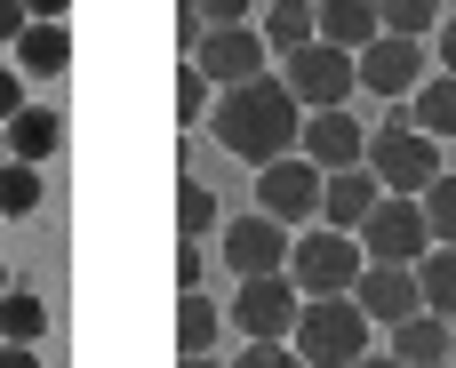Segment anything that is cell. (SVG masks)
I'll return each instance as SVG.
<instances>
[{
	"label": "cell",
	"instance_id": "4",
	"mask_svg": "<svg viewBox=\"0 0 456 368\" xmlns=\"http://www.w3.org/2000/svg\"><path fill=\"white\" fill-rule=\"evenodd\" d=\"M369 168H377L385 192H425V184L441 176V136H425V128L401 112V120L369 128Z\"/></svg>",
	"mask_w": 456,
	"mask_h": 368
},
{
	"label": "cell",
	"instance_id": "19",
	"mask_svg": "<svg viewBox=\"0 0 456 368\" xmlns=\"http://www.w3.org/2000/svg\"><path fill=\"white\" fill-rule=\"evenodd\" d=\"M64 144V120H56V104H24L16 120H8V160H48Z\"/></svg>",
	"mask_w": 456,
	"mask_h": 368
},
{
	"label": "cell",
	"instance_id": "42",
	"mask_svg": "<svg viewBox=\"0 0 456 368\" xmlns=\"http://www.w3.org/2000/svg\"><path fill=\"white\" fill-rule=\"evenodd\" d=\"M441 368H456V361H441Z\"/></svg>",
	"mask_w": 456,
	"mask_h": 368
},
{
	"label": "cell",
	"instance_id": "40",
	"mask_svg": "<svg viewBox=\"0 0 456 368\" xmlns=\"http://www.w3.org/2000/svg\"><path fill=\"white\" fill-rule=\"evenodd\" d=\"M0 297H8V265H0Z\"/></svg>",
	"mask_w": 456,
	"mask_h": 368
},
{
	"label": "cell",
	"instance_id": "24",
	"mask_svg": "<svg viewBox=\"0 0 456 368\" xmlns=\"http://www.w3.org/2000/svg\"><path fill=\"white\" fill-rule=\"evenodd\" d=\"M208 112H216V80L184 56V64H176V128H200Z\"/></svg>",
	"mask_w": 456,
	"mask_h": 368
},
{
	"label": "cell",
	"instance_id": "28",
	"mask_svg": "<svg viewBox=\"0 0 456 368\" xmlns=\"http://www.w3.org/2000/svg\"><path fill=\"white\" fill-rule=\"evenodd\" d=\"M425 217H433V241H456V176L449 168L425 184Z\"/></svg>",
	"mask_w": 456,
	"mask_h": 368
},
{
	"label": "cell",
	"instance_id": "27",
	"mask_svg": "<svg viewBox=\"0 0 456 368\" xmlns=\"http://www.w3.org/2000/svg\"><path fill=\"white\" fill-rule=\"evenodd\" d=\"M377 8H385V32H409V40L441 24V0H377Z\"/></svg>",
	"mask_w": 456,
	"mask_h": 368
},
{
	"label": "cell",
	"instance_id": "36",
	"mask_svg": "<svg viewBox=\"0 0 456 368\" xmlns=\"http://www.w3.org/2000/svg\"><path fill=\"white\" fill-rule=\"evenodd\" d=\"M24 8H32V24H64V8H72V0H24Z\"/></svg>",
	"mask_w": 456,
	"mask_h": 368
},
{
	"label": "cell",
	"instance_id": "18",
	"mask_svg": "<svg viewBox=\"0 0 456 368\" xmlns=\"http://www.w3.org/2000/svg\"><path fill=\"white\" fill-rule=\"evenodd\" d=\"M305 40H321V0H273L265 8V48L273 56H297Z\"/></svg>",
	"mask_w": 456,
	"mask_h": 368
},
{
	"label": "cell",
	"instance_id": "10",
	"mask_svg": "<svg viewBox=\"0 0 456 368\" xmlns=\"http://www.w3.org/2000/svg\"><path fill=\"white\" fill-rule=\"evenodd\" d=\"M192 64H200L216 88H232V80H256V72L273 64V48H265V24H208V32H200V48H192Z\"/></svg>",
	"mask_w": 456,
	"mask_h": 368
},
{
	"label": "cell",
	"instance_id": "26",
	"mask_svg": "<svg viewBox=\"0 0 456 368\" xmlns=\"http://www.w3.org/2000/svg\"><path fill=\"white\" fill-rule=\"evenodd\" d=\"M40 209V160H0V217H32Z\"/></svg>",
	"mask_w": 456,
	"mask_h": 368
},
{
	"label": "cell",
	"instance_id": "6",
	"mask_svg": "<svg viewBox=\"0 0 456 368\" xmlns=\"http://www.w3.org/2000/svg\"><path fill=\"white\" fill-rule=\"evenodd\" d=\"M297 313H305V289L289 281V273H256V281H240V297H232V329L248 337V345H289L297 337Z\"/></svg>",
	"mask_w": 456,
	"mask_h": 368
},
{
	"label": "cell",
	"instance_id": "9",
	"mask_svg": "<svg viewBox=\"0 0 456 368\" xmlns=\"http://www.w3.org/2000/svg\"><path fill=\"white\" fill-rule=\"evenodd\" d=\"M289 249H297L289 225L265 217V209H256V217H232V225L216 233V257H224L240 281H256V273H289Z\"/></svg>",
	"mask_w": 456,
	"mask_h": 368
},
{
	"label": "cell",
	"instance_id": "25",
	"mask_svg": "<svg viewBox=\"0 0 456 368\" xmlns=\"http://www.w3.org/2000/svg\"><path fill=\"white\" fill-rule=\"evenodd\" d=\"M40 329H48V305H40L32 289H8V297H0V337H8V345H40Z\"/></svg>",
	"mask_w": 456,
	"mask_h": 368
},
{
	"label": "cell",
	"instance_id": "20",
	"mask_svg": "<svg viewBox=\"0 0 456 368\" xmlns=\"http://www.w3.org/2000/svg\"><path fill=\"white\" fill-rule=\"evenodd\" d=\"M224 329H232V321H224L200 289H184V297H176V345H184V353H216V337H224Z\"/></svg>",
	"mask_w": 456,
	"mask_h": 368
},
{
	"label": "cell",
	"instance_id": "7",
	"mask_svg": "<svg viewBox=\"0 0 456 368\" xmlns=\"http://www.w3.org/2000/svg\"><path fill=\"white\" fill-rule=\"evenodd\" d=\"M361 249L369 265H417L433 249V217H425V192H385L377 217L361 225Z\"/></svg>",
	"mask_w": 456,
	"mask_h": 368
},
{
	"label": "cell",
	"instance_id": "12",
	"mask_svg": "<svg viewBox=\"0 0 456 368\" xmlns=\"http://www.w3.org/2000/svg\"><path fill=\"white\" fill-rule=\"evenodd\" d=\"M297 152L313 160V168H361L369 160V128L345 112V104H329V112H305V136H297Z\"/></svg>",
	"mask_w": 456,
	"mask_h": 368
},
{
	"label": "cell",
	"instance_id": "37",
	"mask_svg": "<svg viewBox=\"0 0 456 368\" xmlns=\"http://www.w3.org/2000/svg\"><path fill=\"white\" fill-rule=\"evenodd\" d=\"M441 72H456V16H441Z\"/></svg>",
	"mask_w": 456,
	"mask_h": 368
},
{
	"label": "cell",
	"instance_id": "29",
	"mask_svg": "<svg viewBox=\"0 0 456 368\" xmlns=\"http://www.w3.org/2000/svg\"><path fill=\"white\" fill-rule=\"evenodd\" d=\"M232 368H313L297 345H240V361Z\"/></svg>",
	"mask_w": 456,
	"mask_h": 368
},
{
	"label": "cell",
	"instance_id": "14",
	"mask_svg": "<svg viewBox=\"0 0 456 368\" xmlns=\"http://www.w3.org/2000/svg\"><path fill=\"white\" fill-rule=\"evenodd\" d=\"M377 200H385V184H377V168H369V160H361V168H337V176L321 184V225L361 233V225L377 217Z\"/></svg>",
	"mask_w": 456,
	"mask_h": 368
},
{
	"label": "cell",
	"instance_id": "11",
	"mask_svg": "<svg viewBox=\"0 0 456 368\" xmlns=\"http://www.w3.org/2000/svg\"><path fill=\"white\" fill-rule=\"evenodd\" d=\"M433 72H425V48L409 40V32H377L369 48H361V88L369 96H385V104H401V96H417Z\"/></svg>",
	"mask_w": 456,
	"mask_h": 368
},
{
	"label": "cell",
	"instance_id": "22",
	"mask_svg": "<svg viewBox=\"0 0 456 368\" xmlns=\"http://www.w3.org/2000/svg\"><path fill=\"white\" fill-rule=\"evenodd\" d=\"M409 120L425 136H456V72H433L417 96H409Z\"/></svg>",
	"mask_w": 456,
	"mask_h": 368
},
{
	"label": "cell",
	"instance_id": "35",
	"mask_svg": "<svg viewBox=\"0 0 456 368\" xmlns=\"http://www.w3.org/2000/svg\"><path fill=\"white\" fill-rule=\"evenodd\" d=\"M0 368H40V353H32V345H8V337H0Z\"/></svg>",
	"mask_w": 456,
	"mask_h": 368
},
{
	"label": "cell",
	"instance_id": "21",
	"mask_svg": "<svg viewBox=\"0 0 456 368\" xmlns=\"http://www.w3.org/2000/svg\"><path fill=\"white\" fill-rule=\"evenodd\" d=\"M417 281H425V313L456 321V241H433V249L417 257Z\"/></svg>",
	"mask_w": 456,
	"mask_h": 368
},
{
	"label": "cell",
	"instance_id": "3",
	"mask_svg": "<svg viewBox=\"0 0 456 368\" xmlns=\"http://www.w3.org/2000/svg\"><path fill=\"white\" fill-rule=\"evenodd\" d=\"M369 273V249L361 233H337V225H305L297 249H289V281L305 297H353V281Z\"/></svg>",
	"mask_w": 456,
	"mask_h": 368
},
{
	"label": "cell",
	"instance_id": "30",
	"mask_svg": "<svg viewBox=\"0 0 456 368\" xmlns=\"http://www.w3.org/2000/svg\"><path fill=\"white\" fill-rule=\"evenodd\" d=\"M200 32H208V16H200V0H184V8H176V48L192 56V48H200Z\"/></svg>",
	"mask_w": 456,
	"mask_h": 368
},
{
	"label": "cell",
	"instance_id": "15",
	"mask_svg": "<svg viewBox=\"0 0 456 368\" xmlns=\"http://www.w3.org/2000/svg\"><path fill=\"white\" fill-rule=\"evenodd\" d=\"M393 353L409 368H441L456 353V321H441V313H409L401 329H393Z\"/></svg>",
	"mask_w": 456,
	"mask_h": 368
},
{
	"label": "cell",
	"instance_id": "5",
	"mask_svg": "<svg viewBox=\"0 0 456 368\" xmlns=\"http://www.w3.org/2000/svg\"><path fill=\"white\" fill-rule=\"evenodd\" d=\"M281 80H289V96L305 112H329V104H345L361 88V56L337 48V40H305L297 56H281Z\"/></svg>",
	"mask_w": 456,
	"mask_h": 368
},
{
	"label": "cell",
	"instance_id": "13",
	"mask_svg": "<svg viewBox=\"0 0 456 368\" xmlns=\"http://www.w3.org/2000/svg\"><path fill=\"white\" fill-rule=\"evenodd\" d=\"M353 297H361V313H369L377 329H401L409 313H425V281H417V265H369V273L353 281Z\"/></svg>",
	"mask_w": 456,
	"mask_h": 368
},
{
	"label": "cell",
	"instance_id": "16",
	"mask_svg": "<svg viewBox=\"0 0 456 368\" xmlns=\"http://www.w3.org/2000/svg\"><path fill=\"white\" fill-rule=\"evenodd\" d=\"M377 32H385V8L377 0H321V40H337V48L361 56Z\"/></svg>",
	"mask_w": 456,
	"mask_h": 368
},
{
	"label": "cell",
	"instance_id": "41",
	"mask_svg": "<svg viewBox=\"0 0 456 368\" xmlns=\"http://www.w3.org/2000/svg\"><path fill=\"white\" fill-rule=\"evenodd\" d=\"M0 160H8V128H0Z\"/></svg>",
	"mask_w": 456,
	"mask_h": 368
},
{
	"label": "cell",
	"instance_id": "8",
	"mask_svg": "<svg viewBox=\"0 0 456 368\" xmlns=\"http://www.w3.org/2000/svg\"><path fill=\"white\" fill-rule=\"evenodd\" d=\"M321 184H329V168H313L305 152H281V160L256 168V209L281 217V225H313L321 217Z\"/></svg>",
	"mask_w": 456,
	"mask_h": 368
},
{
	"label": "cell",
	"instance_id": "23",
	"mask_svg": "<svg viewBox=\"0 0 456 368\" xmlns=\"http://www.w3.org/2000/svg\"><path fill=\"white\" fill-rule=\"evenodd\" d=\"M176 233H184V241H208V233H224V217H216V192H208L200 176H184V184H176Z\"/></svg>",
	"mask_w": 456,
	"mask_h": 368
},
{
	"label": "cell",
	"instance_id": "34",
	"mask_svg": "<svg viewBox=\"0 0 456 368\" xmlns=\"http://www.w3.org/2000/svg\"><path fill=\"white\" fill-rule=\"evenodd\" d=\"M200 265H208V257H200V241H184V257H176V281H184V289H200Z\"/></svg>",
	"mask_w": 456,
	"mask_h": 368
},
{
	"label": "cell",
	"instance_id": "33",
	"mask_svg": "<svg viewBox=\"0 0 456 368\" xmlns=\"http://www.w3.org/2000/svg\"><path fill=\"white\" fill-rule=\"evenodd\" d=\"M208 24H248V0H200Z\"/></svg>",
	"mask_w": 456,
	"mask_h": 368
},
{
	"label": "cell",
	"instance_id": "31",
	"mask_svg": "<svg viewBox=\"0 0 456 368\" xmlns=\"http://www.w3.org/2000/svg\"><path fill=\"white\" fill-rule=\"evenodd\" d=\"M16 112H24V72H16V64H0V128H8Z\"/></svg>",
	"mask_w": 456,
	"mask_h": 368
},
{
	"label": "cell",
	"instance_id": "38",
	"mask_svg": "<svg viewBox=\"0 0 456 368\" xmlns=\"http://www.w3.org/2000/svg\"><path fill=\"white\" fill-rule=\"evenodd\" d=\"M353 368H409V361H401V353H361Z\"/></svg>",
	"mask_w": 456,
	"mask_h": 368
},
{
	"label": "cell",
	"instance_id": "43",
	"mask_svg": "<svg viewBox=\"0 0 456 368\" xmlns=\"http://www.w3.org/2000/svg\"><path fill=\"white\" fill-rule=\"evenodd\" d=\"M449 361H456V353H449Z\"/></svg>",
	"mask_w": 456,
	"mask_h": 368
},
{
	"label": "cell",
	"instance_id": "17",
	"mask_svg": "<svg viewBox=\"0 0 456 368\" xmlns=\"http://www.w3.org/2000/svg\"><path fill=\"white\" fill-rule=\"evenodd\" d=\"M72 64V32L64 24H24V40H16V72L24 80H56Z\"/></svg>",
	"mask_w": 456,
	"mask_h": 368
},
{
	"label": "cell",
	"instance_id": "32",
	"mask_svg": "<svg viewBox=\"0 0 456 368\" xmlns=\"http://www.w3.org/2000/svg\"><path fill=\"white\" fill-rule=\"evenodd\" d=\"M24 24H32V8H24V0H0V40H8V48L24 40Z\"/></svg>",
	"mask_w": 456,
	"mask_h": 368
},
{
	"label": "cell",
	"instance_id": "2",
	"mask_svg": "<svg viewBox=\"0 0 456 368\" xmlns=\"http://www.w3.org/2000/svg\"><path fill=\"white\" fill-rule=\"evenodd\" d=\"M369 337H377V321L361 313V297H305V313H297V353L313 368H353L369 353Z\"/></svg>",
	"mask_w": 456,
	"mask_h": 368
},
{
	"label": "cell",
	"instance_id": "39",
	"mask_svg": "<svg viewBox=\"0 0 456 368\" xmlns=\"http://www.w3.org/2000/svg\"><path fill=\"white\" fill-rule=\"evenodd\" d=\"M184 368H224V361L216 353H184Z\"/></svg>",
	"mask_w": 456,
	"mask_h": 368
},
{
	"label": "cell",
	"instance_id": "1",
	"mask_svg": "<svg viewBox=\"0 0 456 368\" xmlns=\"http://www.w3.org/2000/svg\"><path fill=\"white\" fill-rule=\"evenodd\" d=\"M208 136H216L232 160L265 168V160L297 152V136H305V104L289 96V80H281V72H256V80H232V88H216Z\"/></svg>",
	"mask_w": 456,
	"mask_h": 368
}]
</instances>
